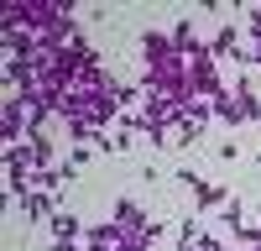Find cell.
<instances>
[{
	"instance_id": "cell-6",
	"label": "cell",
	"mask_w": 261,
	"mask_h": 251,
	"mask_svg": "<svg viewBox=\"0 0 261 251\" xmlns=\"http://www.w3.org/2000/svg\"><path fill=\"white\" fill-rule=\"evenodd\" d=\"M79 236V220L68 215V209H63V215H53V241H73Z\"/></svg>"
},
{
	"instance_id": "cell-4",
	"label": "cell",
	"mask_w": 261,
	"mask_h": 251,
	"mask_svg": "<svg viewBox=\"0 0 261 251\" xmlns=\"http://www.w3.org/2000/svg\"><path fill=\"white\" fill-rule=\"evenodd\" d=\"M21 209H27V220H53V199H47V188L27 194V199H21Z\"/></svg>"
},
{
	"instance_id": "cell-1",
	"label": "cell",
	"mask_w": 261,
	"mask_h": 251,
	"mask_svg": "<svg viewBox=\"0 0 261 251\" xmlns=\"http://www.w3.org/2000/svg\"><path fill=\"white\" fill-rule=\"evenodd\" d=\"M141 58L146 68H162V63L178 58V47H172V32H141Z\"/></svg>"
},
{
	"instance_id": "cell-5",
	"label": "cell",
	"mask_w": 261,
	"mask_h": 251,
	"mask_svg": "<svg viewBox=\"0 0 261 251\" xmlns=\"http://www.w3.org/2000/svg\"><path fill=\"white\" fill-rule=\"evenodd\" d=\"M230 89H235V105H241V115H246V120H261V105H256V94H251V84H246V79H235Z\"/></svg>"
},
{
	"instance_id": "cell-3",
	"label": "cell",
	"mask_w": 261,
	"mask_h": 251,
	"mask_svg": "<svg viewBox=\"0 0 261 251\" xmlns=\"http://www.w3.org/2000/svg\"><path fill=\"white\" fill-rule=\"evenodd\" d=\"M84 246H89V251H125V230L120 225H94Z\"/></svg>"
},
{
	"instance_id": "cell-2",
	"label": "cell",
	"mask_w": 261,
	"mask_h": 251,
	"mask_svg": "<svg viewBox=\"0 0 261 251\" xmlns=\"http://www.w3.org/2000/svg\"><path fill=\"white\" fill-rule=\"evenodd\" d=\"M110 225H120L125 236H141V230H151V220H146V209L136 204V199H115V220Z\"/></svg>"
},
{
	"instance_id": "cell-7",
	"label": "cell",
	"mask_w": 261,
	"mask_h": 251,
	"mask_svg": "<svg viewBox=\"0 0 261 251\" xmlns=\"http://www.w3.org/2000/svg\"><path fill=\"white\" fill-rule=\"evenodd\" d=\"M220 215H225V225H230V230H241V225H246V215H241V204H235V199H225Z\"/></svg>"
}]
</instances>
